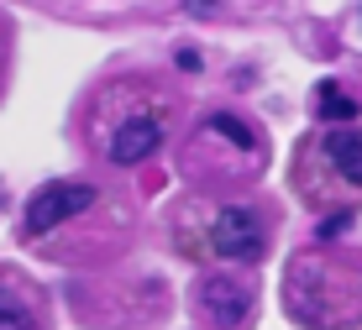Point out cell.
Wrapping results in <instances>:
<instances>
[{
    "mask_svg": "<svg viewBox=\"0 0 362 330\" xmlns=\"http://www.w3.org/2000/svg\"><path fill=\"white\" fill-rule=\"evenodd\" d=\"M0 330H47V314L27 283L0 278Z\"/></svg>",
    "mask_w": 362,
    "mask_h": 330,
    "instance_id": "6",
    "label": "cell"
},
{
    "mask_svg": "<svg viewBox=\"0 0 362 330\" xmlns=\"http://www.w3.org/2000/svg\"><path fill=\"white\" fill-rule=\"evenodd\" d=\"M184 11H194V16H216L221 0H184Z\"/></svg>",
    "mask_w": 362,
    "mask_h": 330,
    "instance_id": "11",
    "label": "cell"
},
{
    "mask_svg": "<svg viewBox=\"0 0 362 330\" xmlns=\"http://www.w3.org/2000/svg\"><path fill=\"white\" fill-rule=\"evenodd\" d=\"M79 210H95V189L90 184H42L37 194L27 199V215H21V236H47L53 225H64L69 215Z\"/></svg>",
    "mask_w": 362,
    "mask_h": 330,
    "instance_id": "1",
    "label": "cell"
},
{
    "mask_svg": "<svg viewBox=\"0 0 362 330\" xmlns=\"http://www.w3.org/2000/svg\"><path fill=\"white\" fill-rule=\"evenodd\" d=\"M346 225H352V210H336V215H326V220L315 225V241H331V236H341Z\"/></svg>",
    "mask_w": 362,
    "mask_h": 330,
    "instance_id": "9",
    "label": "cell"
},
{
    "mask_svg": "<svg viewBox=\"0 0 362 330\" xmlns=\"http://www.w3.org/2000/svg\"><path fill=\"white\" fill-rule=\"evenodd\" d=\"M320 152H326V163L336 168V179L362 189V126H331L320 136Z\"/></svg>",
    "mask_w": 362,
    "mask_h": 330,
    "instance_id": "5",
    "label": "cell"
},
{
    "mask_svg": "<svg viewBox=\"0 0 362 330\" xmlns=\"http://www.w3.org/2000/svg\"><path fill=\"white\" fill-rule=\"evenodd\" d=\"M173 63H179L184 73H194V69H199V53H194V47H179V53H173Z\"/></svg>",
    "mask_w": 362,
    "mask_h": 330,
    "instance_id": "10",
    "label": "cell"
},
{
    "mask_svg": "<svg viewBox=\"0 0 362 330\" xmlns=\"http://www.w3.org/2000/svg\"><path fill=\"white\" fill-rule=\"evenodd\" d=\"M210 247L231 262H257L268 252V236H263V220H257L247 205H226L210 225Z\"/></svg>",
    "mask_w": 362,
    "mask_h": 330,
    "instance_id": "2",
    "label": "cell"
},
{
    "mask_svg": "<svg viewBox=\"0 0 362 330\" xmlns=\"http://www.w3.org/2000/svg\"><path fill=\"white\" fill-rule=\"evenodd\" d=\"M158 142H163V121L158 116H132L121 121L116 131H110V163H121V168H132V163H147L158 152Z\"/></svg>",
    "mask_w": 362,
    "mask_h": 330,
    "instance_id": "4",
    "label": "cell"
},
{
    "mask_svg": "<svg viewBox=\"0 0 362 330\" xmlns=\"http://www.w3.org/2000/svg\"><path fill=\"white\" fill-rule=\"evenodd\" d=\"M205 126H210L216 136H226V142H236L242 152H257V136L247 131V121H236V116H210Z\"/></svg>",
    "mask_w": 362,
    "mask_h": 330,
    "instance_id": "8",
    "label": "cell"
},
{
    "mask_svg": "<svg viewBox=\"0 0 362 330\" xmlns=\"http://www.w3.org/2000/svg\"><path fill=\"white\" fill-rule=\"evenodd\" d=\"M199 314H205L216 330L247 325V314H252V288L236 283V278H226V273L205 278V283H199Z\"/></svg>",
    "mask_w": 362,
    "mask_h": 330,
    "instance_id": "3",
    "label": "cell"
},
{
    "mask_svg": "<svg viewBox=\"0 0 362 330\" xmlns=\"http://www.w3.org/2000/svg\"><path fill=\"white\" fill-rule=\"evenodd\" d=\"M315 110H320V121H326V126H352L357 121V100H346L336 79H320L315 84Z\"/></svg>",
    "mask_w": 362,
    "mask_h": 330,
    "instance_id": "7",
    "label": "cell"
}]
</instances>
